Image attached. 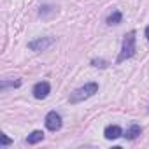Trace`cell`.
I'll return each mask as SVG.
<instances>
[{"instance_id":"13","label":"cell","mask_w":149,"mask_h":149,"mask_svg":"<svg viewBox=\"0 0 149 149\" xmlns=\"http://www.w3.org/2000/svg\"><path fill=\"white\" fill-rule=\"evenodd\" d=\"M91 65H93V67L105 68V67H107V61H105V60H93V61H91Z\"/></svg>"},{"instance_id":"1","label":"cell","mask_w":149,"mask_h":149,"mask_svg":"<svg viewBox=\"0 0 149 149\" xmlns=\"http://www.w3.org/2000/svg\"><path fill=\"white\" fill-rule=\"evenodd\" d=\"M97 91H98V84H97V83H86L84 86L74 90V91L70 93V98H68V100H70V104H79V102H84V100H88L90 97H93Z\"/></svg>"},{"instance_id":"10","label":"cell","mask_w":149,"mask_h":149,"mask_svg":"<svg viewBox=\"0 0 149 149\" xmlns=\"http://www.w3.org/2000/svg\"><path fill=\"white\" fill-rule=\"evenodd\" d=\"M54 14H56V7H53V6H42L40 11H39V16L44 18V19H47V18H51Z\"/></svg>"},{"instance_id":"14","label":"cell","mask_w":149,"mask_h":149,"mask_svg":"<svg viewBox=\"0 0 149 149\" xmlns=\"http://www.w3.org/2000/svg\"><path fill=\"white\" fill-rule=\"evenodd\" d=\"M146 37H147V40H149V25L146 26Z\"/></svg>"},{"instance_id":"5","label":"cell","mask_w":149,"mask_h":149,"mask_svg":"<svg viewBox=\"0 0 149 149\" xmlns=\"http://www.w3.org/2000/svg\"><path fill=\"white\" fill-rule=\"evenodd\" d=\"M49 91H51V86H49V83L47 81H40V83H37L35 86H33V97L37 98V100H42V98H46L47 95H49Z\"/></svg>"},{"instance_id":"11","label":"cell","mask_w":149,"mask_h":149,"mask_svg":"<svg viewBox=\"0 0 149 149\" xmlns=\"http://www.w3.org/2000/svg\"><path fill=\"white\" fill-rule=\"evenodd\" d=\"M121 19H123L121 11H112V13L109 14V18H107V25H119Z\"/></svg>"},{"instance_id":"6","label":"cell","mask_w":149,"mask_h":149,"mask_svg":"<svg viewBox=\"0 0 149 149\" xmlns=\"http://www.w3.org/2000/svg\"><path fill=\"white\" fill-rule=\"evenodd\" d=\"M104 135H105L107 140H116V139H119V137L123 135V132H121V128H119L118 125H109V126L105 128Z\"/></svg>"},{"instance_id":"12","label":"cell","mask_w":149,"mask_h":149,"mask_svg":"<svg viewBox=\"0 0 149 149\" xmlns=\"http://www.w3.org/2000/svg\"><path fill=\"white\" fill-rule=\"evenodd\" d=\"M11 142H13V140H11L6 133H0V144H2V146H9Z\"/></svg>"},{"instance_id":"8","label":"cell","mask_w":149,"mask_h":149,"mask_svg":"<svg viewBox=\"0 0 149 149\" xmlns=\"http://www.w3.org/2000/svg\"><path fill=\"white\" fill-rule=\"evenodd\" d=\"M40 140H44V132H42V130H33V132L26 137V142L32 144V146H33V144H39Z\"/></svg>"},{"instance_id":"7","label":"cell","mask_w":149,"mask_h":149,"mask_svg":"<svg viewBox=\"0 0 149 149\" xmlns=\"http://www.w3.org/2000/svg\"><path fill=\"white\" fill-rule=\"evenodd\" d=\"M140 133H142V128H140L139 125H132V126L125 132V137H126L128 140H135Z\"/></svg>"},{"instance_id":"2","label":"cell","mask_w":149,"mask_h":149,"mask_svg":"<svg viewBox=\"0 0 149 149\" xmlns=\"http://www.w3.org/2000/svg\"><path fill=\"white\" fill-rule=\"evenodd\" d=\"M135 54V32L130 30L125 39H123V44H121V51H119V56L116 60V63H123L125 60L132 58Z\"/></svg>"},{"instance_id":"3","label":"cell","mask_w":149,"mask_h":149,"mask_svg":"<svg viewBox=\"0 0 149 149\" xmlns=\"http://www.w3.org/2000/svg\"><path fill=\"white\" fill-rule=\"evenodd\" d=\"M53 44H54V37H39V39L28 42V49L40 53V51H46L47 47H51Z\"/></svg>"},{"instance_id":"4","label":"cell","mask_w":149,"mask_h":149,"mask_svg":"<svg viewBox=\"0 0 149 149\" xmlns=\"http://www.w3.org/2000/svg\"><path fill=\"white\" fill-rule=\"evenodd\" d=\"M46 128L49 132H58L61 128V116L56 111L47 112V116H46Z\"/></svg>"},{"instance_id":"9","label":"cell","mask_w":149,"mask_h":149,"mask_svg":"<svg viewBox=\"0 0 149 149\" xmlns=\"http://www.w3.org/2000/svg\"><path fill=\"white\" fill-rule=\"evenodd\" d=\"M18 86H21V81L19 79H2L0 81V90L2 91H7L9 88H18Z\"/></svg>"}]
</instances>
